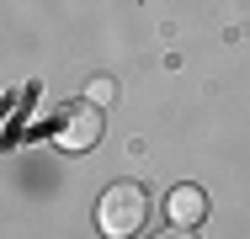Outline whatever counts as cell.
<instances>
[{
    "label": "cell",
    "mask_w": 250,
    "mask_h": 239,
    "mask_svg": "<svg viewBox=\"0 0 250 239\" xmlns=\"http://www.w3.org/2000/svg\"><path fill=\"white\" fill-rule=\"evenodd\" d=\"M112 96V80H91V101H106Z\"/></svg>",
    "instance_id": "4"
},
{
    "label": "cell",
    "mask_w": 250,
    "mask_h": 239,
    "mask_svg": "<svg viewBox=\"0 0 250 239\" xmlns=\"http://www.w3.org/2000/svg\"><path fill=\"white\" fill-rule=\"evenodd\" d=\"M144 218H149V191L139 186V181H117V186L101 191L96 202V223L106 239H133L144 229Z\"/></svg>",
    "instance_id": "1"
},
{
    "label": "cell",
    "mask_w": 250,
    "mask_h": 239,
    "mask_svg": "<svg viewBox=\"0 0 250 239\" xmlns=\"http://www.w3.org/2000/svg\"><path fill=\"white\" fill-rule=\"evenodd\" d=\"M165 213H170V223L197 229L202 218H208V197H202V186H176L170 197H165Z\"/></svg>",
    "instance_id": "3"
},
{
    "label": "cell",
    "mask_w": 250,
    "mask_h": 239,
    "mask_svg": "<svg viewBox=\"0 0 250 239\" xmlns=\"http://www.w3.org/2000/svg\"><path fill=\"white\" fill-rule=\"evenodd\" d=\"M154 239H197V234H192V229H181V223H176V229H165V234H154Z\"/></svg>",
    "instance_id": "5"
},
{
    "label": "cell",
    "mask_w": 250,
    "mask_h": 239,
    "mask_svg": "<svg viewBox=\"0 0 250 239\" xmlns=\"http://www.w3.org/2000/svg\"><path fill=\"white\" fill-rule=\"evenodd\" d=\"M53 143L69 149V154H85L101 143V106L96 101H69L59 117H53Z\"/></svg>",
    "instance_id": "2"
}]
</instances>
